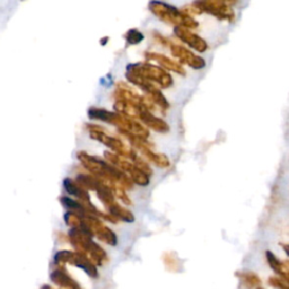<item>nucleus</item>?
Masks as SVG:
<instances>
[{"mask_svg":"<svg viewBox=\"0 0 289 289\" xmlns=\"http://www.w3.org/2000/svg\"><path fill=\"white\" fill-rule=\"evenodd\" d=\"M77 158L82 163V165L88 172L92 173L93 177L102 180L109 186L113 184H120L124 189H132L134 184L132 180L117 166L102 161L98 157L89 155L85 151H78Z\"/></svg>","mask_w":289,"mask_h":289,"instance_id":"nucleus-1","label":"nucleus"},{"mask_svg":"<svg viewBox=\"0 0 289 289\" xmlns=\"http://www.w3.org/2000/svg\"><path fill=\"white\" fill-rule=\"evenodd\" d=\"M87 114L92 120H100L113 124V126L118 127L119 130H123V131L136 136V137L146 140L149 137V130L143 123L138 122L134 119L124 117L118 112H111L104 109H99V107H90Z\"/></svg>","mask_w":289,"mask_h":289,"instance_id":"nucleus-2","label":"nucleus"},{"mask_svg":"<svg viewBox=\"0 0 289 289\" xmlns=\"http://www.w3.org/2000/svg\"><path fill=\"white\" fill-rule=\"evenodd\" d=\"M148 8L161 21L173 24L175 27H185L192 30V28H197L199 26V23L194 17L189 15L186 11L180 10L171 4L163 2H150L148 4Z\"/></svg>","mask_w":289,"mask_h":289,"instance_id":"nucleus-3","label":"nucleus"},{"mask_svg":"<svg viewBox=\"0 0 289 289\" xmlns=\"http://www.w3.org/2000/svg\"><path fill=\"white\" fill-rule=\"evenodd\" d=\"M126 71L133 72L136 75L143 77L144 79L154 84L160 85L162 88H168L173 85V78L163 68L148 64V62H137V64H129Z\"/></svg>","mask_w":289,"mask_h":289,"instance_id":"nucleus-4","label":"nucleus"},{"mask_svg":"<svg viewBox=\"0 0 289 289\" xmlns=\"http://www.w3.org/2000/svg\"><path fill=\"white\" fill-rule=\"evenodd\" d=\"M53 261L56 267H65L66 263H69L75 265V267L83 269L89 277L92 278H98L99 271L96 265L90 261V259L85 256L83 253H79L77 251H59L55 253L53 258Z\"/></svg>","mask_w":289,"mask_h":289,"instance_id":"nucleus-5","label":"nucleus"},{"mask_svg":"<svg viewBox=\"0 0 289 289\" xmlns=\"http://www.w3.org/2000/svg\"><path fill=\"white\" fill-rule=\"evenodd\" d=\"M104 157L107 163L112 164V165L117 166L118 168H120L121 171L126 173L128 177L132 180L134 184L140 186H147L150 183V178L148 175L145 174L143 171H140V169L136 166L131 161H129L128 158L110 151H105Z\"/></svg>","mask_w":289,"mask_h":289,"instance_id":"nucleus-6","label":"nucleus"},{"mask_svg":"<svg viewBox=\"0 0 289 289\" xmlns=\"http://www.w3.org/2000/svg\"><path fill=\"white\" fill-rule=\"evenodd\" d=\"M86 126L89 129L90 138L98 140L101 144L109 147V148L114 151L115 154L126 157L130 161H132L136 155H137L133 149L130 148V147L124 143H122L120 139L106 134L101 128H98V126H89V124H86Z\"/></svg>","mask_w":289,"mask_h":289,"instance_id":"nucleus-7","label":"nucleus"},{"mask_svg":"<svg viewBox=\"0 0 289 289\" xmlns=\"http://www.w3.org/2000/svg\"><path fill=\"white\" fill-rule=\"evenodd\" d=\"M192 6L200 13L214 15L219 20L233 21L235 18L233 10L228 7V3L222 2V0H199V2L192 3Z\"/></svg>","mask_w":289,"mask_h":289,"instance_id":"nucleus-8","label":"nucleus"},{"mask_svg":"<svg viewBox=\"0 0 289 289\" xmlns=\"http://www.w3.org/2000/svg\"><path fill=\"white\" fill-rule=\"evenodd\" d=\"M166 47L171 50L172 54L175 58L179 59L182 64H186L189 67L194 68V69H202L206 67V60L200 55H196L194 52H191L189 49H186L183 45L172 43L168 40Z\"/></svg>","mask_w":289,"mask_h":289,"instance_id":"nucleus-9","label":"nucleus"},{"mask_svg":"<svg viewBox=\"0 0 289 289\" xmlns=\"http://www.w3.org/2000/svg\"><path fill=\"white\" fill-rule=\"evenodd\" d=\"M88 223L89 227L92 228L94 235L102 242L106 243L111 246H115L118 244V236L115 235L114 232L111 228L106 227V226L101 222L100 218L94 217V216H86L84 217Z\"/></svg>","mask_w":289,"mask_h":289,"instance_id":"nucleus-10","label":"nucleus"},{"mask_svg":"<svg viewBox=\"0 0 289 289\" xmlns=\"http://www.w3.org/2000/svg\"><path fill=\"white\" fill-rule=\"evenodd\" d=\"M174 35L182 42L190 45L192 49H195L198 52L203 53L208 50V43L206 42V40H203L198 34L191 32L189 28L174 27Z\"/></svg>","mask_w":289,"mask_h":289,"instance_id":"nucleus-11","label":"nucleus"},{"mask_svg":"<svg viewBox=\"0 0 289 289\" xmlns=\"http://www.w3.org/2000/svg\"><path fill=\"white\" fill-rule=\"evenodd\" d=\"M62 185H64V189L66 190L68 195L77 198V200L84 203L85 206H87L89 208L95 207L92 203V201H90L88 191L85 188H83V186L79 184L77 181L69 179V178H66L64 181H62Z\"/></svg>","mask_w":289,"mask_h":289,"instance_id":"nucleus-12","label":"nucleus"},{"mask_svg":"<svg viewBox=\"0 0 289 289\" xmlns=\"http://www.w3.org/2000/svg\"><path fill=\"white\" fill-rule=\"evenodd\" d=\"M139 120L145 127L152 129L156 132L166 133L169 131V126L167 122L161 118L155 117L148 109H146V107L141 109L139 113Z\"/></svg>","mask_w":289,"mask_h":289,"instance_id":"nucleus-13","label":"nucleus"},{"mask_svg":"<svg viewBox=\"0 0 289 289\" xmlns=\"http://www.w3.org/2000/svg\"><path fill=\"white\" fill-rule=\"evenodd\" d=\"M145 56L147 60H152V61L158 62L161 66L166 68L167 70L177 72V73H179V75H182V76L186 75V71L182 65L179 64V62H177V61L172 60L171 58H168V56H166L165 54L156 53V52H146Z\"/></svg>","mask_w":289,"mask_h":289,"instance_id":"nucleus-14","label":"nucleus"},{"mask_svg":"<svg viewBox=\"0 0 289 289\" xmlns=\"http://www.w3.org/2000/svg\"><path fill=\"white\" fill-rule=\"evenodd\" d=\"M50 278L54 285H58L64 289H82L78 282L71 278L64 267H58L54 269L51 273Z\"/></svg>","mask_w":289,"mask_h":289,"instance_id":"nucleus-15","label":"nucleus"},{"mask_svg":"<svg viewBox=\"0 0 289 289\" xmlns=\"http://www.w3.org/2000/svg\"><path fill=\"white\" fill-rule=\"evenodd\" d=\"M107 210H109V214L111 215V216H113L118 220H122V222H126V223L134 222L133 214L130 211L129 209L120 206L117 202H114L113 205H111L109 208H107Z\"/></svg>","mask_w":289,"mask_h":289,"instance_id":"nucleus-16","label":"nucleus"},{"mask_svg":"<svg viewBox=\"0 0 289 289\" xmlns=\"http://www.w3.org/2000/svg\"><path fill=\"white\" fill-rule=\"evenodd\" d=\"M124 38H126L127 44L129 45H136V44H139L145 38L144 34L141 33L140 31L136 30V28H131V30H129L126 35H124Z\"/></svg>","mask_w":289,"mask_h":289,"instance_id":"nucleus-17","label":"nucleus"},{"mask_svg":"<svg viewBox=\"0 0 289 289\" xmlns=\"http://www.w3.org/2000/svg\"><path fill=\"white\" fill-rule=\"evenodd\" d=\"M64 219H65V223L68 226H70L71 228L79 227V226L82 225V220H83L79 215H77L75 213H71V211H67L64 215Z\"/></svg>","mask_w":289,"mask_h":289,"instance_id":"nucleus-18","label":"nucleus"},{"mask_svg":"<svg viewBox=\"0 0 289 289\" xmlns=\"http://www.w3.org/2000/svg\"><path fill=\"white\" fill-rule=\"evenodd\" d=\"M136 166H137L140 171H143L145 174L148 175V177L150 178L151 175H152V171H151V168L150 166L148 165V163H147L146 161H144L143 158H141L140 156L138 155H136V157L133 158V160L131 161Z\"/></svg>","mask_w":289,"mask_h":289,"instance_id":"nucleus-19","label":"nucleus"},{"mask_svg":"<svg viewBox=\"0 0 289 289\" xmlns=\"http://www.w3.org/2000/svg\"><path fill=\"white\" fill-rule=\"evenodd\" d=\"M107 41H109V36H105L104 38L101 40V44H102V45H105Z\"/></svg>","mask_w":289,"mask_h":289,"instance_id":"nucleus-20","label":"nucleus"},{"mask_svg":"<svg viewBox=\"0 0 289 289\" xmlns=\"http://www.w3.org/2000/svg\"><path fill=\"white\" fill-rule=\"evenodd\" d=\"M41 289H53V288L51 287V286H49V285H44V286H42Z\"/></svg>","mask_w":289,"mask_h":289,"instance_id":"nucleus-21","label":"nucleus"}]
</instances>
